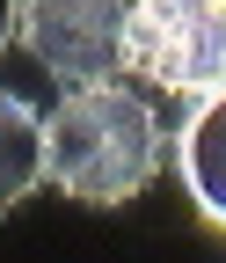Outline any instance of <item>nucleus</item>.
Listing matches in <instances>:
<instances>
[{
    "label": "nucleus",
    "mask_w": 226,
    "mask_h": 263,
    "mask_svg": "<svg viewBox=\"0 0 226 263\" xmlns=\"http://www.w3.org/2000/svg\"><path fill=\"white\" fill-rule=\"evenodd\" d=\"M168 161V132L139 88L80 81L44 110V183L73 205H132Z\"/></svg>",
    "instance_id": "1"
},
{
    "label": "nucleus",
    "mask_w": 226,
    "mask_h": 263,
    "mask_svg": "<svg viewBox=\"0 0 226 263\" xmlns=\"http://www.w3.org/2000/svg\"><path fill=\"white\" fill-rule=\"evenodd\" d=\"M124 66L146 73L153 88L212 95L226 81V0H132Z\"/></svg>",
    "instance_id": "2"
},
{
    "label": "nucleus",
    "mask_w": 226,
    "mask_h": 263,
    "mask_svg": "<svg viewBox=\"0 0 226 263\" xmlns=\"http://www.w3.org/2000/svg\"><path fill=\"white\" fill-rule=\"evenodd\" d=\"M124 8L132 0H15V37L51 81H117L124 73Z\"/></svg>",
    "instance_id": "3"
},
{
    "label": "nucleus",
    "mask_w": 226,
    "mask_h": 263,
    "mask_svg": "<svg viewBox=\"0 0 226 263\" xmlns=\"http://www.w3.org/2000/svg\"><path fill=\"white\" fill-rule=\"evenodd\" d=\"M175 161H182V183H190V197L204 205V219L226 227V81L197 103V117L182 124Z\"/></svg>",
    "instance_id": "4"
},
{
    "label": "nucleus",
    "mask_w": 226,
    "mask_h": 263,
    "mask_svg": "<svg viewBox=\"0 0 226 263\" xmlns=\"http://www.w3.org/2000/svg\"><path fill=\"white\" fill-rule=\"evenodd\" d=\"M44 183V117L0 88V212Z\"/></svg>",
    "instance_id": "5"
},
{
    "label": "nucleus",
    "mask_w": 226,
    "mask_h": 263,
    "mask_svg": "<svg viewBox=\"0 0 226 263\" xmlns=\"http://www.w3.org/2000/svg\"><path fill=\"white\" fill-rule=\"evenodd\" d=\"M15 44V0H0V51Z\"/></svg>",
    "instance_id": "6"
}]
</instances>
